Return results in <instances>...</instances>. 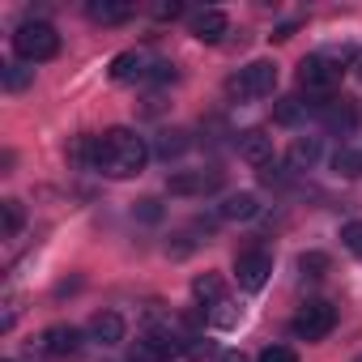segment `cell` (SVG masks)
<instances>
[{
    "mask_svg": "<svg viewBox=\"0 0 362 362\" xmlns=\"http://www.w3.org/2000/svg\"><path fill=\"white\" fill-rule=\"evenodd\" d=\"M149 153H153V145L136 128H107L103 136H94L90 170H103L107 179H132L145 170Z\"/></svg>",
    "mask_w": 362,
    "mask_h": 362,
    "instance_id": "6da1fadb",
    "label": "cell"
},
{
    "mask_svg": "<svg viewBox=\"0 0 362 362\" xmlns=\"http://www.w3.org/2000/svg\"><path fill=\"white\" fill-rule=\"evenodd\" d=\"M13 52H18V60H26V64H47V60H56L60 56V35H56V26L52 22H22L18 30H13Z\"/></svg>",
    "mask_w": 362,
    "mask_h": 362,
    "instance_id": "7a4b0ae2",
    "label": "cell"
},
{
    "mask_svg": "<svg viewBox=\"0 0 362 362\" xmlns=\"http://www.w3.org/2000/svg\"><path fill=\"white\" fill-rule=\"evenodd\" d=\"M307 115H315L332 136H349V132H358L362 128V103L358 98H337V94H324V98H315V103H307Z\"/></svg>",
    "mask_w": 362,
    "mask_h": 362,
    "instance_id": "3957f363",
    "label": "cell"
},
{
    "mask_svg": "<svg viewBox=\"0 0 362 362\" xmlns=\"http://www.w3.org/2000/svg\"><path fill=\"white\" fill-rule=\"evenodd\" d=\"M273 90H277V64H273V60H252V64H243V69L226 81V94L239 98V103L269 98Z\"/></svg>",
    "mask_w": 362,
    "mask_h": 362,
    "instance_id": "277c9868",
    "label": "cell"
},
{
    "mask_svg": "<svg viewBox=\"0 0 362 362\" xmlns=\"http://www.w3.org/2000/svg\"><path fill=\"white\" fill-rule=\"evenodd\" d=\"M341 73H345V64H337L328 52H315V56H303L298 60V86L307 94H320V98L341 81Z\"/></svg>",
    "mask_w": 362,
    "mask_h": 362,
    "instance_id": "5b68a950",
    "label": "cell"
},
{
    "mask_svg": "<svg viewBox=\"0 0 362 362\" xmlns=\"http://www.w3.org/2000/svg\"><path fill=\"white\" fill-rule=\"evenodd\" d=\"M290 328H294L298 341H324L337 328V307L324 303V298H311V303L298 307V315L290 320Z\"/></svg>",
    "mask_w": 362,
    "mask_h": 362,
    "instance_id": "8992f818",
    "label": "cell"
},
{
    "mask_svg": "<svg viewBox=\"0 0 362 362\" xmlns=\"http://www.w3.org/2000/svg\"><path fill=\"white\" fill-rule=\"evenodd\" d=\"M86 337H90V332H81V328H73V324H52V328H43V337H39V354L52 358V362H73V358H81Z\"/></svg>",
    "mask_w": 362,
    "mask_h": 362,
    "instance_id": "52a82bcc",
    "label": "cell"
},
{
    "mask_svg": "<svg viewBox=\"0 0 362 362\" xmlns=\"http://www.w3.org/2000/svg\"><path fill=\"white\" fill-rule=\"evenodd\" d=\"M222 188V170H170V179H166V192L170 197H209V192H218Z\"/></svg>",
    "mask_w": 362,
    "mask_h": 362,
    "instance_id": "ba28073f",
    "label": "cell"
},
{
    "mask_svg": "<svg viewBox=\"0 0 362 362\" xmlns=\"http://www.w3.org/2000/svg\"><path fill=\"white\" fill-rule=\"evenodd\" d=\"M269 273H273V256H269V252L247 247V252L235 256V281H239L243 290H260V286L269 281Z\"/></svg>",
    "mask_w": 362,
    "mask_h": 362,
    "instance_id": "9c48e42d",
    "label": "cell"
},
{
    "mask_svg": "<svg viewBox=\"0 0 362 362\" xmlns=\"http://www.w3.org/2000/svg\"><path fill=\"white\" fill-rule=\"evenodd\" d=\"M153 64H158V60H153L149 52L128 47V52H119V56L111 60V81H149Z\"/></svg>",
    "mask_w": 362,
    "mask_h": 362,
    "instance_id": "30bf717a",
    "label": "cell"
},
{
    "mask_svg": "<svg viewBox=\"0 0 362 362\" xmlns=\"http://www.w3.org/2000/svg\"><path fill=\"white\" fill-rule=\"evenodd\" d=\"M235 149H239V158H243V162H252L256 170L273 162V136H269L264 128H247V132H239Z\"/></svg>",
    "mask_w": 362,
    "mask_h": 362,
    "instance_id": "8fae6325",
    "label": "cell"
},
{
    "mask_svg": "<svg viewBox=\"0 0 362 362\" xmlns=\"http://www.w3.org/2000/svg\"><path fill=\"white\" fill-rule=\"evenodd\" d=\"M226 30H230V22H226V13H222V9H201V13H192V18H188V35H192V39H201V43H222V39H226Z\"/></svg>",
    "mask_w": 362,
    "mask_h": 362,
    "instance_id": "7c38bea8",
    "label": "cell"
},
{
    "mask_svg": "<svg viewBox=\"0 0 362 362\" xmlns=\"http://www.w3.org/2000/svg\"><path fill=\"white\" fill-rule=\"evenodd\" d=\"M256 214H260V197L256 192H230L218 205V218L222 222H252Z\"/></svg>",
    "mask_w": 362,
    "mask_h": 362,
    "instance_id": "4fadbf2b",
    "label": "cell"
},
{
    "mask_svg": "<svg viewBox=\"0 0 362 362\" xmlns=\"http://www.w3.org/2000/svg\"><path fill=\"white\" fill-rule=\"evenodd\" d=\"M124 315L119 311H94V320H90V341L94 345H119L124 341Z\"/></svg>",
    "mask_w": 362,
    "mask_h": 362,
    "instance_id": "5bb4252c",
    "label": "cell"
},
{
    "mask_svg": "<svg viewBox=\"0 0 362 362\" xmlns=\"http://www.w3.org/2000/svg\"><path fill=\"white\" fill-rule=\"evenodd\" d=\"M86 13H90V22H98V26H119V22L132 18V5H124V0H90Z\"/></svg>",
    "mask_w": 362,
    "mask_h": 362,
    "instance_id": "9a60e30c",
    "label": "cell"
},
{
    "mask_svg": "<svg viewBox=\"0 0 362 362\" xmlns=\"http://www.w3.org/2000/svg\"><path fill=\"white\" fill-rule=\"evenodd\" d=\"M320 153H324V145H320V136H298V141L290 145V153H286V162H290L294 170H311V166L320 162Z\"/></svg>",
    "mask_w": 362,
    "mask_h": 362,
    "instance_id": "2e32d148",
    "label": "cell"
},
{
    "mask_svg": "<svg viewBox=\"0 0 362 362\" xmlns=\"http://www.w3.org/2000/svg\"><path fill=\"white\" fill-rule=\"evenodd\" d=\"M0 81H5L9 94H22V90L35 81V64H26V60H9L5 69H0Z\"/></svg>",
    "mask_w": 362,
    "mask_h": 362,
    "instance_id": "e0dca14e",
    "label": "cell"
},
{
    "mask_svg": "<svg viewBox=\"0 0 362 362\" xmlns=\"http://www.w3.org/2000/svg\"><path fill=\"white\" fill-rule=\"evenodd\" d=\"M192 294H197V303L201 307H218L226 294H222V277L218 273H201L197 281H192Z\"/></svg>",
    "mask_w": 362,
    "mask_h": 362,
    "instance_id": "ac0fdd59",
    "label": "cell"
},
{
    "mask_svg": "<svg viewBox=\"0 0 362 362\" xmlns=\"http://www.w3.org/2000/svg\"><path fill=\"white\" fill-rule=\"evenodd\" d=\"M188 149V132H179V128H166V132H158V141H153V153L158 158H179V153H184Z\"/></svg>",
    "mask_w": 362,
    "mask_h": 362,
    "instance_id": "d6986e66",
    "label": "cell"
},
{
    "mask_svg": "<svg viewBox=\"0 0 362 362\" xmlns=\"http://www.w3.org/2000/svg\"><path fill=\"white\" fill-rule=\"evenodd\" d=\"M26 214H22V201H0V235L5 239H18Z\"/></svg>",
    "mask_w": 362,
    "mask_h": 362,
    "instance_id": "ffe728a7",
    "label": "cell"
},
{
    "mask_svg": "<svg viewBox=\"0 0 362 362\" xmlns=\"http://www.w3.org/2000/svg\"><path fill=\"white\" fill-rule=\"evenodd\" d=\"M290 170H294L290 162H277V158H273L269 166H260V179H264L269 188H286V184H290Z\"/></svg>",
    "mask_w": 362,
    "mask_h": 362,
    "instance_id": "44dd1931",
    "label": "cell"
},
{
    "mask_svg": "<svg viewBox=\"0 0 362 362\" xmlns=\"http://www.w3.org/2000/svg\"><path fill=\"white\" fill-rule=\"evenodd\" d=\"M332 166H337L341 175H349V179H358V175H362V149H337V158H332Z\"/></svg>",
    "mask_w": 362,
    "mask_h": 362,
    "instance_id": "7402d4cb",
    "label": "cell"
},
{
    "mask_svg": "<svg viewBox=\"0 0 362 362\" xmlns=\"http://www.w3.org/2000/svg\"><path fill=\"white\" fill-rule=\"evenodd\" d=\"M303 111H307V103H298V98H281L277 111H273V119H277V124H298Z\"/></svg>",
    "mask_w": 362,
    "mask_h": 362,
    "instance_id": "603a6c76",
    "label": "cell"
},
{
    "mask_svg": "<svg viewBox=\"0 0 362 362\" xmlns=\"http://www.w3.org/2000/svg\"><path fill=\"white\" fill-rule=\"evenodd\" d=\"M298 269H303V277H324L328 256L324 252H307V256H298Z\"/></svg>",
    "mask_w": 362,
    "mask_h": 362,
    "instance_id": "cb8c5ba5",
    "label": "cell"
},
{
    "mask_svg": "<svg viewBox=\"0 0 362 362\" xmlns=\"http://www.w3.org/2000/svg\"><path fill=\"white\" fill-rule=\"evenodd\" d=\"M341 247L354 252V256H362V222H345L341 226Z\"/></svg>",
    "mask_w": 362,
    "mask_h": 362,
    "instance_id": "d4e9b609",
    "label": "cell"
},
{
    "mask_svg": "<svg viewBox=\"0 0 362 362\" xmlns=\"http://www.w3.org/2000/svg\"><path fill=\"white\" fill-rule=\"evenodd\" d=\"M256 362H298V354H294L290 345H264Z\"/></svg>",
    "mask_w": 362,
    "mask_h": 362,
    "instance_id": "484cf974",
    "label": "cell"
},
{
    "mask_svg": "<svg viewBox=\"0 0 362 362\" xmlns=\"http://www.w3.org/2000/svg\"><path fill=\"white\" fill-rule=\"evenodd\" d=\"M141 222H158L162 218V209H158V201H136V209H132Z\"/></svg>",
    "mask_w": 362,
    "mask_h": 362,
    "instance_id": "4316f807",
    "label": "cell"
},
{
    "mask_svg": "<svg viewBox=\"0 0 362 362\" xmlns=\"http://www.w3.org/2000/svg\"><path fill=\"white\" fill-rule=\"evenodd\" d=\"M214 362H247V358H243V354H239V349H222V354H218V358H214Z\"/></svg>",
    "mask_w": 362,
    "mask_h": 362,
    "instance_id": "83f0119b",
    "label": "cell"
},
{
    "mask_svg": "<svg viewBox=\"0 0 362 362\" xmlns=\"http://www.w3.org/2000/svg\"><path fill=\"white\" fill-rule=\"evenodd\" d=\"M5 362H13V358H5Z\"/></svg>",
    "mask_w": 362,
    "mask_h": 362,
    "instance_id": "f1b7e54d",
    "label": "cell"
},
{
    "mask_svg": "<svg viewBox=\"0 0 362 362\" xmlns=\"http://www.w3.org/2000/svg\"><path fill=\"white\" fill-rule=\"evenodd\" d=\"M358 362H362V358H358Z\"/></svg>",
    "mask_w": 362,
    "mask_h": 362,
    "instance_id": "f546056e",
    "label": "cell"
},
{
    "mask_svg": "<svg viewBox=\"0 0 362 362\" xmlns=\"http://www.w3.org/2000/svg\"><path fill=\"white\" fill-rule=\"evenodd\" d=\"M358 69H362V64H358Z\"/></svg>",
    "mask_w": 362,
    "mask_h": 362,
    "instance_id": "4dcf8cb0",
    "label": "cell"
}]
</instances>
